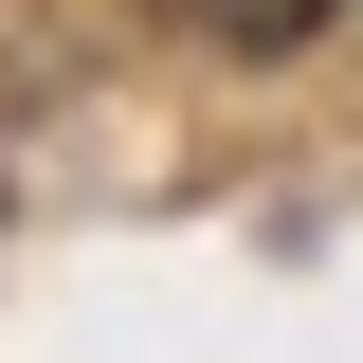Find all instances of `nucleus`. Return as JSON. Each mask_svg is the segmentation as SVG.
Listing matches in <instances>:
<instances>
[{"label":"nucleus","mask_w":363,"mask_h":363,"mask_svg":"<svg viewBox=\"0 0 363 363\" xmlns=\"http://www.w3.org/2000/svg\"><path fill=\"white\" fill-rule=\"evenodd\" d=\"M200 18H218L236 55H291V37H309V18H327V0H200Z\"/></svg>","instance_id":"nucleus-1"}]
</instances>
